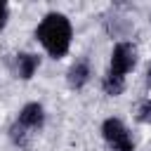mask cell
Returning <instances> with one entry per match:
<instances>
[{
  "label": "cell",
  "instance_id": "cell-1",
  "mask_svg": "<svg viewBox=\"0 0 151 151\" xmlns=\"http://www.w3.org/2000/svg\"><path fill=\"white\" fill-rule=\"evenodd\" d=\"M71 38H73V26L68 17L61 12H47L35 28V40L52 59H61L68 54Z\"/></svg>",
  "mask_w": 151,
  "mask_h": 151
},
{
  "label": "cell",
  "instance_id": "cell-2",
  "mask_svg": "<svg viewBox=\"0 0 151 151\" xmlns=\"http://www.w3.org/2000/svg\"><path fill=\"white\" fill-rule=\"evenodd\" d=\"M45 127V109L38 101H28L19 109L12 127H9V137L14 142V146L19 149H28L35 139V134Z\"/></svg>",
  "mask_w": 151,
  "mask_h": 151
},
{
  "label": "cell",
  "instance_id": "cell-3",
  "mask_svg": "<svg viewBox=\"0 0 151 151\" xmlns=\"http://www.w3.org/2000/svg\"><path fill=\"white\" fill-rule=\"evenodd\" d=\"M101 137L111 151H134V139H132L127 125L116 116H109L101 123Z\"/></svg>",
  "mask_w": 151,
  "mask_h": 151
},
{
  "label": "cell",
  "instance_id": "cell-4",
  "mask_svg": "<svg viewBox=\"0 0 151 151\" xmlns=\"http://www.w3.org/2000/svg\"><path fill=\"white\" fill-rule=\"evenodd\" d=\"M137 66V47L130 40H118L111 50V59H109V71L116 76H127L130 71H134Z\"/></svg>",
  "mask_w": 151,
  "mask_h": 151
},
{
  "label": "cell",
  "instance_id": "cell-5",
  "mask_svg": "<svg viewBox=\"0 0 151 151\" xmlns=\"http://www.w3.org/2000/svg\"><path fill=\"white\" fill-rule=\"evenodd\" d=\"M90 78H92V66H90V59L87 57H80V59H76L71 66H68V71H66V85L71 87V90H83L87 83H90Z\"/></svg>",
  "mask_w": 151,
  "mask_h": 151
},
{
  "label": "cell",
  "instance_id": "cell-6",
  "mask_svg": "<svg viewBox=\"0 0 151 151\" xmlns=\"http://www.w3.org/2000/svg\"><path fill=\"white\" fill-rule=\"evenodd\" d=\"M40 68V57L33 54V52H19L14 57V71H17V78L21 80H31L35 76V71Z\"/></svg>",
  "mask_w": 151,
  "mask_h": 151
},
{
  "label": "cell",
  "instance_id": "cell-7",
  "mask_svg": "<svg viewBox=\"0 0 151 151\" xmlns=\"http://www.w3.org/2000/svg\"><path fill=\"white\" fill-rule=\"evenodd\" d=\"M101 92H104L106 97H120V94L125 92V78L106 71V76L101 78Z\"/></svg>",
  "mask_w": 151,
  "mask_h": 151
},
{
  "label": "cell",
  "instance_id": "cell-8",
  "mask_svg": "<svg viewBox=\"0 0 151 151\" xmlns=\"http://www.w3.org/2000/svg\"><path fill=\"white\" fill-rule=\"evenodd\" d=\"M137 120L144 123V125H151V97L139 101V106H137Z\"/></svg>",
  "mask_w": 151,
  "mask_h": 151
},
{
  "label": "cell",
  "instance_id": "cell-9",
  "mask_svg": "<svg viewBox=\"0 0 151 151\" xmlns=\"http://www.w3.org/2000/svg\"><path fill=\"white\" fill-rule=\"evenodd\" d=\"M7 21H9V5L5 0H0V31H5Z\"/></svg>",
  "mask_w": 151,
  "mask_h": 151
},
{
  "label": "cell",
  "instance_id": "cell-10",
  "mask_svg": "<svg viewBox=\"0 0 151 151\" xmlns=\"http://www.w3.org/2000/svg\"><path fill=\"white\" fill-rule=\"evenodd\" d=\"M144 85H146V90H151V64H149L146 71H144Z\"/></svg>",
  "mask_w": 151,
  "mask_h": 151
}]
</instances>
